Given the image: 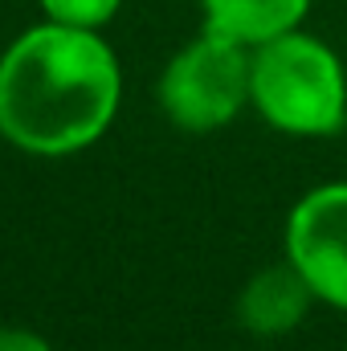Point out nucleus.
<instances>
[{"label":"nucleus","instance_id":"nucleus-1","mask_svg":"<svg viewBox=\"0 0 347 351\" xmlns=\"http://www.w3.org/2000/svg\"><path fill=\"white\" fill-rule=\"evenodd\" d=\"M119 106L115 53L78 25H41L0 58V135L37 156L94 143Z\"/></svg>","mask_w":347,"mask_h":351},{"label":"nucleus","instance_id":"nucleus-2","mask_svg":"<svg viewBox=\"0 0 347 351\" xmlns=\"http://www.w3.org/2000/svg\"><path fill=\"white\" fill-rule=\"evenodd\" d=\"M250 90L258 110L282 131L327 135L347 114V82L335 53L302 33H278L254 53Z\"/></svg>","mask_w":347,"mask_h":351},{"label":"nucleus","instance_id":"nucleus-3","mask_svg":"<svg viewBox=\"0 0 347 351\" xmlns=\"http://www.w3.org/2000/svg\"><path fill=\"white\" fill-rule=\"evenodd\" d=\"M241 45L246 41L208 29L172 58V66L160 78V102L176 127L213 131L241 110V102L254 94V58H246Z\"/></svg>","mask_w":347,"mask_h":351},{"label":"nucleus","instance_id":"nucleus-4","mask_svg":"<svg viewBox=\"0 0 347 351\" xmlns=\"http://www.w3.org/2000/svg\"><path fill=\"white\" fill-rule=\"evenodd\" d=\"M286 254L319 298L347 311V184L311 192L290 213Z\"/></svg>","mask_w":347,"mask_h":351},{"label":"nucleus","instance_id":"nucleus-5","mask_svg":"<svg viewBox=\"0 0 347 351\" xmlns=\"http://www.w3.org/2000/svg\"><path fill=\"white\" fill-rule=\"evenodd\" d=\"M311 294H315L311 282L298 274L294 262L274 265V269H261L258 278L246 286L237 315H241V323H246L250 331H258V335H282V331H290V327L302 319Z\"/></svg>","mask_w":347,"mask_h":351},{"label":"nucleus","instance_id":"nucleus-6","mask_svg":"<svg viewBox=\"0 0 347 351\" xmlns=\"http://www.w3.org/2000/svg\"><path fill=\"white\" fill-rule=\"evenodd\" d=\"M208 29L229 33L246 45H261L278 33H290L307 12V0H204Z\"/></svg>","mask_w":347,"mask_h":351},{"label":"nucleus","instance_id":"nucleus-7","mask_svg":"<svg viewBox=\"0 0 347 351\" xmlns=\"http://www.w3.org/2000/svg\"><path fill=\"white\" fill-rule=\"evenodd\" d=\"M45 12L62 25H78V29H98L102 21L115 16L119 0H41Z\"/></svg>","mask_w":347,"mask_h":351},{"label":"nucleus","instance_id":"nucleus-8","mask_svg":"<svg viewBox=\"0 0 347 351\" xmlns=\"http://www.w3.org/2000/svg\"><path fill=\"white\" fill-rule=\"evenodd\" d=\"M0 351H53L37 331L25 327H0Z\"/></svg>","mask_w":347,"mask_h":351}]
</instances>
